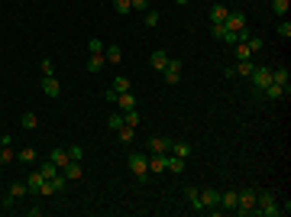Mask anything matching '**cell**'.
I'll return each instance as SVG.
<instances>
[{"mask_svg": "<svg viewBox=\"0 0 291 217\" xmlns=\"http://www.w3.org/2000/svg\"><path fill=\"white\" fill-rule=\"evenodd\" d=\"M249 78H252V88L262 94L268 84H272V68H262V65H259V68H252V74H249Z\"/></svg>", "mask_w": 291, "mask_h": 217, "instance_id": "277c9868", "label": "cell"}, {"mask_svg": "<svg viewBox=\"0 0 291 217\" xmlns=\"http://www.w3.org/2000/svg\"><path fill=\"white\" fill-rule=\"evenodd\" d=\"M262 98H268V100H285L288 94H285V91H282V88H278V84H275V81H272V84H268L266 91H262Z\"/></svg>", "mask_w": 291, "mask_h": 217, "instance_id": "d6986e66", "label": "cell"}, {"mask_svg": "<svg viewBox=\"0 0 291 217\" xmlns=\"http://www.w3.org/2000/svg\"><path fill=\"white\" fill-rule=\"evenodd\" d=\"M158 23V13L156 10H146V26H156Z\"/></svg>", "mask_w": 291, "mask_h": 217, "instance_id": "b9f144b4", "label": "cell"}, {"mask_svg": "<svg viewBox=\"0 0 291 217\" xmlns=\"http://www.w3.org/2000/svg\"><path fill=\"white\" fill-rule=\"evenodd\" d=\"M275 32H278L282 39H291V23H288V16H282V20H278V26H275Z\"/></svg>", "mask_w": 291, "mask_h": 217, "instance_id": "f546056e", "label": "cell"}, {"mask_svg": "<svg viewBox=\"0 0 291 217\" xmlns=\"http://www.w3.org/2000/svg\"><path fill=\"white\" fill-rule=\"evenodd\" d=\"M104 58H107L110 65H116L123 58V49H120V46H107V56H104Z\"/></svg>", "mask_w": 291, "mask_h": 217, "instance_id": "83f0119b", "label": "cell"}, {"mask_svg": "<svg viewBox=\"0 0 291 217\" xmlns=\"http://www.w3.org/2000/svg\"><path fill=\"white\" fill-rule=\"evenodd\" d=\"M42 94H46V98H52V100L62 94V84H58L55 74H46V78H42Z\"/></svg>", "mask_w": 291, "mask_h": 217, "instance_id": "30bf717a", "label": "cell"}, {"mask_svg": "<svg viewBox=\"0 0 291 217\" xmlns=\"http://www.w3.org/2000/svg\"><path fill=\"white\" fill-rule=\"evenodd\" d=\"M107 126H110V130H120V126H123V114H110Z\"/></svg>", "mask_w": 291, "mask_h": 217, "instance_id": "74e56055", "label": "cell"}, {"mask_svg": "<svg viewBox=\"0 0 291 217\" xmlns=\"http://www.w3.org/2000/svg\"><path fill=\"white\" fill-rule=\"evenodd\" d=\"M252 68H256L252 58H246V62H236L233 68H226V78H236V74H246V78H249V74H252Z\"/></svg>", "mask_w": 291, "mask_h": 217, "instance_id": "7c38bea8", "label": "cell"}, {"mask_svg": "<svg viewBox=\"0 0 291 217\" xmlns=\"http://www.w3.org/2000/svg\"><path fill=\"white\" fill-rule=\"evenodd\" d=\"M116 107H120V110H133V107H136V98H133V91L120 94V98H116Z\"/></svg>", "mask_w": 291, "mask_h": 217, "instance_id": "7402d4cb", "label": "cell"}, {"mask_svg": "<svg viewBox=\"0 0 291 217\" xmlns=\"http://www.w3.org/2000/svg\"><path fill=\"white\" fill-rule=\"evenodd\" d=\"M256 214H262V217H278L282 214V208H278L272 192H256Z\"/></svg>", "mask_w": 291, "mask_h": 217, "instance_id": "6da1fadb", "label": "cell"}, {"mask_svg": "<svg viewBox=\"0 0 291 217\" xmlns=\"http://www.w3.org/2000/svg\"><path fill=\"white\" fill-rule=\"evenodd\" d=\"M233 52H236V62H246V58H252V52H249L246 42H236V46H233Z\"/></svg>", "mask_w": 291, "mask_h": 217, "instance_id": "f1b7e54d", "label": "cell"}, {"mask_svg": "<svg viewBox=\"0 0 291 217\" xmlns=\"http://www.w3.org/2000/svg\"><path fill=\"white\" fill-rule=\"evenodd\" d=\"M114 10L120 13V16H130V10H133V6H130V0H114Z\"/></svg>", "mask_w": 291, "mask_h": 217, "instance_id": "d590c367", "label": "cell"}, {"mask_svg": "<svg viewBox=\"0 0 291 217\" xmlns=\"http://www.w3.org/2000/svg\"><path fill=\"white\" fill-rule=\"evenodd\" d=\"M13 159H16V152L10 146H0V162H13Z\"/></svg>", "mask_w": 291, "mask_h": 217, "instance_id": "f35d334b", "label": "cell"}, {"mask_svg": "<svg viewBox=\"0 0 291 217\" xmlns=\"http://www.w3.org/2000/svg\"><path fill=\"white\" fill-rule=\"evenodd\" d=\"M116 98H120V94H116L114 88H107V91H104V100H107V104H116Z\"/></svg>", "mask_w": 291, "mask_h": 217, "instance_id": "60d3db41", "label": "cell"}, {"mask_svg": "<svg viewBox=\"0 0 291 217\" xmlns=\"http://www.w3.org/2000/svg\"><path fill=\"white\" fill-rule=\"evenodd\" d=\"M140 110H136V107H133V110H123V126H133V130H136V126H140Z\"/></svg>", "mask_w": 291, "mask_h": 217, "instance_id": "603a6c76", "label": "cell"}, {"mask_svg": "<svg viewBox=\"0 0 291 217\" xmlns=\"http://www.w3.org/2000/svg\"><path fill=\"white\" fill-rule=\"evenodd\" d=\"M242 42L249 46V52H259V49H262V36H252V32H249V36L242 39Z\"/></svg>", "mask_w": 291, "mask_h": 217, "instance_id": "d6a6232c", "label": "cell"}, {"mask_svg": "<svg viewBox=\"0 0 291 217\" xmlns=\"http://www.w3.org/2000/svg\"><path fill=\"white\" fill-rule=\"evenodd\" d=\"M165 172L182 175V172H184V159H182V156H172V152H168V159H165Z\"/></svg>", "mask_w": 291, "mask_h": 217, "instance_id": "9a60e30c", "label": "cell"}, {"mask_svg": "<svg viewBox=\"0 0 291 217\" xmlns=\"http://www.w3.org/2000/svg\"><path fill=\"white\" fill-rule=\"evenodd\" d=\"M88 49H91V56H104V42H100V39H91Z\"/></svg>", "mask_w": 291, "mask_h": 217, "instance_id": "ab89813d", "label": "cell"}, {"mask_svg": "<svg viewBox=\"0 0 291 217\" xmlns=\"http://www.w3.org/2000/svg\"><path fill=\"white\" fill-rule=\"evenodd\" d=\"M48 159H52L58 168H65L68 162H72V156H68V149H52V156H48Z\"/></svg>", "mask_w": 291, "mask_h": 217, "instance_id": "ac0fdd59", "label": "cell"}, {"mask_svg": "<svg viewBox=\"0 0 291 217\" xmlns=\"http://www.w3.org/2000/svg\"><path fill=\"white\" fill-rule=\"evenodd\" d=\"M130 172L136 175V178H146V175H149V156H140V152H133L130 156Z\"/></svg>", "mask_w": 291, "mask_h": 217, "instance_id": "3957f363", "label": "cell"}, {"mask_svg": "<svg viewBox=\"0 0 291 217\" xmlns=\"http://www.w3.org/2000/svg\"><path fill=\"white\" fill-rule=\"evenodd\" d=\"M39 172H42V178H55V175H58V172H62V168H58V166H55V162H52V159H46V162H42V166H39Z\"/></svg>", "mask_w": 291, "mask_h": 217, "instance_id": "cb8c5ba5", "label": "cell"}, {"mask_svg": "<svg viewBox=\"0 0 291 217\" xmlns=\"http://www.w3.org/2000/svg\"><path fill=\"white\" fill-rule=\"evenodd\" d=\"M20 124H23L26 130H36V126H39V117H36V114H32V110H26L23 117H20Z\"/></svg>", "mask_w": 291, "mask_h": 217, "instance_id": "484cf974", "label": "cell"}, {"mask_svg": "<svg viewBox=\"0 0 291 217\" xmlns=\"http://www.w3.org/2000/svg\"><path fill=\"white\" fill-rule=\"evenodd\" d=\"M42 172H30L26 175V185H30V194H39V188H42Z\"/></svg>", "mask_w": 291, "mask_h": 217, "instance_id": "e0dca14e", "label": "cell"}, {"mask_svg": "<svg viewBox=\"0 0 291 217\" xmlns=\"http://www.w3.org/2000/svg\"><path fill=\"white\" fill-rule=\"evenodd\" d=\"M42 74H55V65H52V58H42Z\"/></svg>", "mask_w": 291, "mask_h": 217, "instance_id": "ee69618b", "label": "cell"}, {"mask_svg": "<svg viewBox=\"0 0 291 217\" xmlns=\"http://www.w3.org/2000/svg\"><path fill=\"white\" fill-rule=\"evenodd\" d=\"M0 166H4V162H0Z\"/></svg>", "mask_w": 291, "mask_h": 217, "instance_id": "7dc6e473", "label": "cell"}, {"mask_svg": "<svg viewBox=\"0 0 291 217\" xmlns=\"http://www.w3.org/2000/svg\"><path fill=\"white\" fill-rule=\"evenodd\" d=\"M168 152H172V156H182V159H184V156L191 152V143H184V140H172V149H168Z\"/></svg>", "mask_w": 291, "mask_h": 217, "instance_id": "ffe728a7", "label": "cell"}, {"mask_svg": "<svg viewBox=\"0 0 291 217\" xmlns=\"http://www.w3.org/2000/svg\"><path fill=\"white\" fill-rule=\"evenodd\" d=\"M236 194H240L236 198V214H242V217L256 214V188H242Z\"/></svg>", "mask_w": 291, "mask_h": 217, "instance_id": "7a4b0ae2", "label": "cell"}, {"mask_svg": "<svg viewBox=\"0 0 291 217\" xmlns=\"http://www.w3.org/2000/svg\"><path fill=\"white\" fill-rule=\"evenodd\" d=\"M168 149H172V140H165V136H152L149 140V152L152 156H168Z\"/></svg>", "mask_w": 291, "mask_h": 217, "instance_id": "8fae6325", "label": "cell"}, {"mask_svg": "<svg viewBox=\"0 0 291 217\" xmlns=\"http://www.w3.org/2000/svg\"><path fill=\"white\" fill-rule=\"evenodd\" d=\"M165 159H168V156H152V159H149V172H165Z\"/></svg>", "mask_w": 291, "mask_h": 217, "instance_id": "4316f807", "label": "cell"}, {"mask_svg": "<svg viewBox=\"0 0 291 217\" xmlns=\"http://www.w3.org/2000/svg\"><path fill=\"white\" fill-rule=\"evenodd\" d=\"M236 198H240L236 192H220V208L224 211H236Z\"/></svg>", "mask_w": 291, "mask_h": 217, "instance_id": "2e32d148", "label": "cell"}, {"mask_svg": "<svg viewBox=\"0 0 291 217\" xmlns=\"http://www.w3.org/2000/svg\"><path fill=\"white\" fill-rule=\"evenodd\" d=\"M130 6L133 10H149V0H130Z\"/></svg>", "mask_w": 291, "mask_h": 217, "instance_id": "7bdbcfd3", "label": "cell"}, {"mask_svg": "<svg viewBox=\"0 0 291 217\" xmlns=\"http://www.w3.org/2000/svg\"><path fill=\"white\" fill-rule=\"evenodd\" d=\"M162 78H165V84H178V81H182V62H178V58H168L165 68H162Z\"/></svg>", "mask_w": 291, "mask_h": 217, "instance_id": "5b68a950", "label": "cell"}, {"mask_svg": "<svg viewBox=\"0 0 291 217\" xmlns=\"http://www.w3.org/2000/svg\"><path fill=\"white\" fill-rule=\"evenodd\" d=\"M104 62H107L104 56H91V58H88V72H100V68H104Z\"/></svg>", "mask_w": 291, "mask_h": 217, "instance_id": "e575fe53", "label": "cell"}, {"mask_svg": "<svg viewBox=\"0 0 291 217\" xmlns=\"http://www.w3.org/2000/svg\"><path fill=\"white\" fill-rule=\"evenodd\" d=\"M16 159H20V162H23V166H26V162H36V149H32V146H26V149H20V152H16Z\"/></svg>", "mask_w": 291, "mask_h": 217, "instance_id": "1f68e13d", "label": "cell"}, {"mask_svg": "<svg viewBox=\"0 0 291 217\" xmlns=\"http://www.w3.org/2000/svg\"><path fill=\"white\" fill-rule=\"evenodd\" d=\"M184 198H188V204H191L198 214H204V211H207V208H204V201H200V188L188 185V188H184Z\"/></svg>", "mask_w": 291, "mask_h": 217, "instance_id": "ba28073f", "label": "cell"}, {"mask_svg": "<svg viewBox=\"0 0 291 217\" xmlns=\"http://www.w3.org/2000/svg\"><path fill=\"white\" fill-rule=\"evenodd\" d=\"M114 91H116V94H126V91H133V88H130V78H114Z\"/></svg>", "mask_w": 291, "mask_h": 217, "instance_id": "836d02e7", "label": "cell"}, {"mask_svg": "<svg viewBox=\"0 0 291 217\" xmlns=\"http://www.w3.org/2000/svg\"><path fill=\"white\" fill-rule=\"evenodd\" d=\"M165 62H168V52H162V49H158V52H152L149 65H152L156 72H162V68H165Z\"/></svg>", "mask_w": 291, "mask_h": 217, "instance_id": "44dd1931", "label": "cell"}, {"mask_svg": "<svg viewBox=\"0 0 291 217\" xmlns=\"http://www.w3.org/2000/svg\"><path fill=\"white\" fill-rule=\"evenodd\" d=\"M200 201H204L207 211H220V192H214V188H200Z\"/></svg>", "mask_w": 291, "mask_h": 217, "instance_id": "8992f818", "label": "cell"}, {"mask_svg": "<svg viewBox=\"0 0 291 217\" xmlns=\"http://www.w3.org/2000/svg\"><path fill=\"white\" fill-rule=\"evenodd\" d=\"M62 175H65L68 182H81V175H84V172H81V162H78V159H72L65 168H62Z\"/></svg>", "mask_w": 291, "mask_h": 217, "instance_id": "5bb4252c", "label": "cell"}, {"mask_svg": "<svg viewBox=\"0 0 291 217\" xmlns=\"http://www.w3.org/2000/svg\"><path fill=\"white\" fill-rule=\"evenodd\" d=\"M68 156H72V159H78V162H81V156H84V152H81V146H68Z\"/></svg>", "mask_w": 291, "mask_h": 217, "instance_id": "f6af8a7d", "label": "cell"}, {"mask_svg": "<svg viewBox=\"0 0 291 217\" xmlns=\"http://www.w3.org/2000/svg\"><path fill=\"white\" fill-rule=\"evenodd\" d=\"M10 194H13V198H23V194H30V185H26V182H13Z\"/></svg>", "mask_w": 291, "mask_h": 217, "instance_id": "4dcf8cb0", "label": "cell"}, {"mask_svg": "<svg viewBox=\"0 0 291 217\" xmlns=\"http://www.w3.org/2000/svg\"><path fill=\"white\" fill-rule=\"evenodd\" d=\"M226 30H246V13H242V10H230V13H226Z\"/></svg>", "mask_w": 291, "mask_h": 217, "instance_id": "52a82bcc", "label": "cell"}, {"mask_svg": "<svg viewBox=\"0 0 291 217\" xmlns=\"http://www.w3.org/2000/svg\"><path fill=\"white\" fill-rule=\"evenodd\" d=\"M116 136H120L123 143H130V140L136 136V130H133V126H120V130H116Z\"/></svg>", "mask_w": 291, "mask_h": 217, "instance_id": "8d00e7d4", "label": "cell"}, {"mask_svg": "<svg viewBox=\"0 0 291 217\" xmlns=\"http://www.w3.org/2000/svg\"><path fill=\"white\" fill-rule=\"evenodd\" d=\"M175 4H182V6H184V4H188V0H175Z\"/></svg>", "mask_w": 291, "mask_h": 217, "instance_id": "bcb514c9", "label": "cell"}, {"mask_svg": "<svg viewBox=\"0 0 291 217\" xmlns=\"http://www.w3.org/2000/svg\"><path fill=\"white\" fill-rule=\"evenodd\" d=\"M226 13H230V6H226V4H214L210 6V16H207V20H210V26H224L226 23Z\"/></svg>", "mask_w": 291, "mask_h": 217, "instance_id": "9c48e42d", "label": "cell"}, {"mask_svg": "<svg viewBox=\"0 0 291 217\" xmlns=\"http://www.w3.org/2000/svg\"><path fill=\"white\" fill-rule=\"evenodd\" d=\"M288 6H291V0H272V13L275 16H288Z\"/></svg>", "mask_w": 291, "mask_h": 217, "instance_id": "d4e9b609", "label": "cell"}, {"mask_svg": "<svg viewBox=\"0 0 291 217\" xmlns=\"http://www.w3.org/2000/svg\"><path fill=\"white\" fill-rule=\"evenodd\" d=\"M288 78H291V74H288V68H272V81H275V84H278L285 94L291 91V81H288Z\"/></svg>", "mask_w": 291, "mask_h": 217, "instance_id": "4fadbf2b", "label": "cell"}]
</instances>
